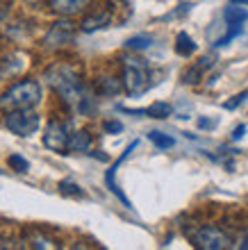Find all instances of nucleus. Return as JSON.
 <instances>
[{
    "instance_id": "f257e3e1",
    "label": "nucleus",
    "mask_w": 248,
    "mask_h": 250,
    "mask_svg": "<svg viewBox=\"0 0 248 250\" xmlns=\"http://www.w3.org/2000/svg\"><path fill=\"white\" fill-rule=\"evenodd\" d=\"M46 80L50 82V86L55 89V93H59V98L64 100L66 105L78 107L82 114H87V105H89V96L85 93V84L80 75L68 66H52L46 73Z\"/></svg>"
},
{
    "instance_id": "f03ea898",
    "label": "nucleus",
    "mask_w": 248,
    "mask_h": 250,
    "mask_svg": "<svg viewBox=\"0 0 248 250\" xmlns=\"http://www.w3.org/2000/svg\"><path fill=\"white\" fill-rule=\"evenodd\" d=\"M41 103V84L34 80H23L14 84L5 96H0V107L2 109H32Z\"/></svg>"
},
{
    "instance_id": "7ed1b4c3",
    "label": "nucleus",
    "mask_w": 248,
    "mask_h": 250,
    "mask_svg": "<svg viewBox=\"0 0 248 250\" xmlns=\"http://www.w3.org/2000/svg\"><path fill=\"white\" fill-rule=\"evenodd\" d=\"M123 86L130 96H139L148 86V66L144 60H125L123 64Z\"/></svg>"
},
{
    "instance_id": "20e7f679",
    "label": "nucleus",
    "mask_w": 248,
    "mask_h": 250,
    "mask_svg": "<svg viewBox=\"0 0 248 250\" xmlns=\"http://www.w3.org/2000/svg\"><path fill=\"white\" fill-rule=\"evenodd\" d=\"M39 114H34L32 109H14L5 116V127L16 137H32L39 130Z\"/></svg>"
},
{
    "instance_id": "39448f33",
    "label": "nucleus",
    "mask_w": 248,
    "mask_h": 250,
    "mask_svg": "<svg viewBox=\"0 0 248 250\" xmlns=\"http://www.w3.org/2000/svg\"><path fill=\"white\" fill-rule=\"evenodd\" d=\"M71 137H73L71 125L64 123V121L52 119L48 123L46 132H44V146L55 152H66L68 150V144H71Z\"/></svg>"
},
{
    "instance_id": "423d86ee",
    "label": "nucleus",
    "mask_w": 248,
    "mask_h": 250,
    "mask_svg": "<svg viewBox=\"0 0 248 250\" xmlns=\"http://www.w3.org/2000/svg\"><path fill=\"white\" fill-rule=\"evenodd\" d=\"M194 246L203 250H223V248H230V237L225 234L223 230L214 228V225H205L201 230L191 237Z\"/></svg>"
},
{
    "instance_id": "0eeeda50",
    "label": "nucleus",
    "mask_w": 248,
    "mask_h": 250,
    "mask_svg": "<svg viewBox=\"0 0 248 250\" xmlns=\"http://www.w3.org/2000/svg\"><path fill=\"white\" fill-rule=\"evenodd\" d=\"M73 37H75V27H73V23H68V21H59V23H55V25L48 30L46 46L48 48L68 46V43L73 41Z\"/></svg>"
},
{
    "instance_id": "6e6552de",
    "label": "nucleus",
    "mask_w": 248,
    "mask_h": 250,
    "mask_svg": "<svg viewBox=\"0 0 248 250\" xmlns=\"http://www.w3.org/2000/svg\"><path fill=\"white\" fill-rule=\"evenodd\" d=\"M137 146H139V141H132V144L128 146V148H125V152H123V155H121V157L116 159V164L112 166L110 171H107V175H105V182H107V187H110V191H114V193H116V196L121 198V200H123V203H125V207H132V205H130V200H128V198L123 196V191H121V189H118V187H116V182H114V175H116V168H118V166H121V164H123L125 159L130 157V152L135 150Z\"/></svg>"
},
{
    "instance_id": "1a4fd4ad",
    "label": "nucleus",
    "mask_w": 248,
    "mask_h": 250,
    "mask_svg": "<svg viewBox=\"0 0 248 250\" xmlns=\"http://www.w3.org/2000/svg\"><path fill=\"white\" fill-rule=\"evenodd\" d=\"M50 7L59 16H75L87 9V0H50Z\"/></svg>"
},
{
    "instance_id": "9d476101",
    "label": "nucleus",
    "mask_w": 248,
    "mask_h": 250,
    "mask_svg": "<svg viewBox=\"0 0 248 250\" xmlns=\"http://www.w3.org/2000/svg\"><path fill=\"white\" fill-rule=\"evenodd\" d=\"M223 19L228 27H244V23L248 21V12L244 9V5H230L223 9Z\"/></svg>"
},
{
    "instance_id": "9b49d317",
    "label": "nucleus",
    "mask_w": 248,
    "mask_h": 250,
    "mask_svg": "<svg viewBox=\"0 0 248 250\" xmlns=\"http://www.w3.org/2000/svg\"><path fill=\"white\" fill-rule=\"evenodd\" d=\"M212 64H214L212 57H203L194 68H189V71L184 73V82H187V84H196V82H201L203 75H205V71H209V66Z\"/></svg>"
},
{
    "instance_id": "f8f14e48",
    "label": "nucleus",
    "mask_w": 248,
    "mask_h": 250,
    "mask_svg": "<svg viewBox=\"0 0 248 250\" xmlns=\"http://www.w3.org/2000/svg\"><path fill=\"white\" fill-rule=\"evenodd\" d=\"M196 43H194V39H191L187 32H180L176 37V53L180 55V57H189V55L196 53Z\"/></svg>"
},
{
    "instance_id": "ddd939ff",
    "label": "nucleus",
    "mask_w": 248,
    "mask_h": 250,
    "mask_svg": "<svg viewBox=\"0 0 248 250\" xmlns=\"http://www.w3.org/2000/svg\"><path fill=\"white\" fill-rule=\"evenodd\" d=\"M91 148V137L87 130H80L71 137V144H68V150L71 152H87Z\"/></svg>"
},
{
    "instance_id": "4468645a",
    "label": "nucleus",
    "mask_w": 248,
    "mask_h": 250,
    "mask_svg": "<svg viewBox=\"0 0 248 250\" xmlns=\"http://www.w3.org/2000/svg\"><path fill=\"white\" fill-rule=\"evenodd\" d=\"M110 23V14H96V16H89V19L82 21V30L85 32H93V30H100V27H105Z\"/></svg>"
},
{
    "instance_id": "2eb2a0df",
    "label": "nucleus",
    "mask_w": 248,
    "mask_h": 250,
    "mask_svg": "<svg viewBox=\"0 0 248 250\" xmlns=\"http://www.w3.org/2000/svg\"><path fill=\"white\" fill-rule=\"evenodd\" d=\"M173 114V107L169 103H153L150 107H146V116L150 119H169Z\"/></svg>"
},
{
    "instance_id": "dca6fc26",
    "label": "nucleus",
    "mask_w": 248,
    "mask_h": 250,
    "mask_svg": "<svg viewBox=\"0 0 248 250\" xmlns=\"http://www.w3.org/2000/svg\"><path fill=\"white\" fill-rule=\"evenodd\" d=\"M121 89H125L118 80H114V78H103L98 82V91L100 93H105V96H116Z\"/></svg>"
},
{
    "instance_id": "f3484780",
    "label": "nucleus",
    "mask_w": 248,
    "mask_h": 250,
    "mask_svg": "<svg viewBox=\"0 0 248 250\" xmlns=\"http://www.w3.org/2000/svg\"><path fill=\"white\" fill-rule=\"evenodd\" d=\"M148 139L157 146V148H162V150H166V148H173V144H176V139H173V137L164 134V132H157V130L148 132Z\"/></svg>"
},
{
    "instance_id": "a211bd4d",
    "label": "nucleus",
    "mask_w": 248,
    "mask_h": 250,
    "mask_svg": "<svg viewBox=\"0 0 248 250\" xmlns=\"http://www.w3.org/2000/svg\"><path fill=\"white\" fill-rule=\"evenodd\" d=\"M150 43H153L150 34H137V37H130V39L125 41V46L130 48V50H146V48H150Z\"/></svg>"
},
{
    "instance_id": "6ab92c4d",
    "label": "nucleus",
    "mask_w": 248,
    "mask_h": 250,
    "mask_svg": "<svg viewBox=\"0 0 248 250\" xmlns=\"http://www.w3.org/2000/svg\"><path fill=\"white\" fill-rule=\"evenodd\" d=\"M59 191H62L64 196H75V198H82V196H85V191L80 189V185L71 182V180H62V182H59Z\"/></svg>"
},
{
    "instance_id": "aec40b11",
    "label": "nucleus",
    "mask_w": 248,
    "mask_h": 250,
    "mask_svg": "<svg viewBox=\"0 0 248 250\" xmlns=\"http://www.w3.org/2000/svg\"><path fill=\"white\" fill-rule=\"evenodd\" d=\"M7 164L12 166L14 171H19V173H27V171H30V162H27L25 157H21V155H9Z\"/></svg>"
},
{
    "instance_id": "412c9836",
    "label": "nucleus",
    "mask_w": 248,
    "mask_h": 250,
    "mask_svg": "<svg viewBox=\"0 0 248 250\" xmlns=\"http://www.w3.org/2000/svg\"><path fill=\"white\" fill-rule=\"evenodd\" d=\"M246 100H248V89L244 93H239V96H235L232 100H228V103H223V107H225V109H237V107L242 105V103H246Z\"/></svg>"
},
{
    "instance_id": "4be33fe9",
    "label": "nucleus",
    "mask_w": 248,
    "mask_h": 250,
    "mask_svg": "<svg viewBox=\"0 0 248 250\" xmlns=\"http://www.w3.org/2000/svg\"><path fill=\"white\" fill-rule=\"evenodd\" d=\"M105 130L112 134H118V132H123V123L121 121H105Z\"/></svg>"
},
{
    "instance_id": "5701e85b",
    "label": "nucleus",
    "mask_w": 248,
    "mask_h": 250,
    "mask_svg": "<svg viewBox=\"0 0 248 250\" xmlns=\"http://www.w3.org/2000/svg\"><path fill=\"white\" fill-rule=\"evenodd\" d=\"M244 134H246V125H239V127H235V132H232V139H235V141H239Z\"/></svg>"
},
{
    "instance_id": "b1692460",
    "label": "nucleus",
    "mask_w": 248,
    "mask_h": 250,
    "mask_svg": "<svg viewBox=\"0 0 248 250\" xmlns=\"http://www.w3.org/2000/svg\"><path fill=\"white\" fill-rule=\"evenodd\" d=\"M198 125H201L203 130H205V127H214V125H216V121H207V119H201V121H198Z\"/></svg>"
},
{
    "instance_id": "393cba45",
    "label": "nucleus",
    "mask_w": 248,
    "mask_h": 250,
    "mask_svg": "<svg viewBox=\"0 0 248 250\" xmlns=\"http://www.w3.org/2000/svg\"><path fill=\"white\" fill-rule=\"evenodd\" d=\"M232 5H248V0H230Z\"/></svg>"
},
{
    "instance_id": "a878e982",
    "label": "nucleus",
    "mask_w": 248,
    "mask_h": 250,
    "mask_svg": "<svg viewBox=\"0 0 248 250\" xmlns=\"http://www.w3.org/2000/svg\"><path fill=\"white\" fill-rule=\"evenodd\" d=\"M244 250H248V232H246V237H244V244H242Z\"/></svg>"
}]
</instances>
